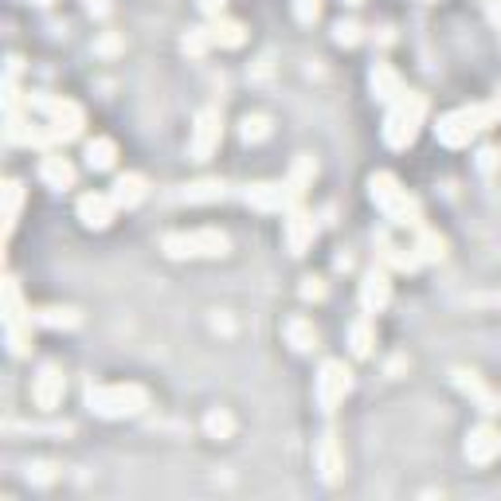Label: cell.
Segmentation results:
<instances>
[{
  "label": "cell",
  "mask_w": 501,
  "mask_h": 501,
  "mask_svg": "<svg viewBox=\"0 0 501 501\" xmlns=\"http://www.w3.org/2000/svg\"><path fill=\"white\" fill-rule=\"evenodd\" d=\"M87 408L102 420H126V415H141L149 408V392L141 384H90Z\"/></svg>",
  "instance_id": "6da1fadb"
},
{
  "label": "cell",
  "mask_w": 501,
  "mask_h": 501,
  "mask_svg": "<svg viewBox=\"0 0 501 501\" xmlns=\"http://www.w3.org/2000/svg\"><path fill=\"white\" fill-rule=\"evenodd\" d=\"M423 118H427V99H423V94H415V90H403L400 99L388 106L384 141H388L392 149H408L411 141H415V134H420Z\"/></svg>",
  "instance_id": "7a4b0ae2"
},
{
  "label": "cell",
  "mask_w": 501,
  "mask_h": 501,
  "mask_svg": "<svg viewBox=\"0 0 501 501\" xmlns=\"http://www.w3.org/2000/svg\"><path fill=\"white\" fill-rule=\"evenodd\" d=\"M497 114H501L497 102H490V106H462V110H450L447 118H439L435 134H439V141H443V146L462 149V146H470V141L478 137Z\"/></svg>",
  "instance_id": "3957f363"
},
{
  "label": "cell",
  "mask_w": 501,
  "mask_h": 501,
  "mask_svg": "<svg viewBox=\"0 0 501 501\" xmlns=\"http://www.w3.org/2000/svg\"><path fill=\"white\" fill-rule=\"evenodd\" d=\"M368 193H373L376 208L384 212L392 223L420 228V204H415V196H408V188H400V181L392 173H376L373 181H368Z\"/></svg>",
  "instance_id": "277c9868"
},
{
  "label": "cell",
  "mask_w": 501,
  "mask_h": 501,
  "mask_svg": "<svg viewBox=\"0 0 501 501\" xmlns=\"http://www.w3.org/2000/svg\"><path fill=\"white\" fill-rule=\"evenodd\" d=\"M161 250L169 259H220L232 250V240L216 228H196V232H173L161 240Z\"/></svg>",
  "instance_id": "5b68a950"
},
{
  "label": "cell",
  "mask_w": 501,
  "mask_h": 501,
  "mask_svg": "<svg viewBox=\"0 0 501 501\" xmlns=\"http://www.w3.org/2000/svg\"><path fill=\"white\" fill-rule=\"evenodd\" d=\"M28 110H43L52 122H47V137L52 141H75L82 134V110H79V102H71V99H55V94H43V90H35L28 94Z\"/></svg>",
  "instance_id": "8992f818"
},
{
  "label": "cell",
  "mask_w": 501,
  "mask_h": 501,
  "mask_svg": "<svg viewBox=\"0 0 501 501\" xmlns=\"http://www.w3.org/2000/svg\"><path fill=\"white\" fill-rule=\"evenodd\" d=\"M349 388H353V373L345 368V361H326V364H321L317 384H314V396H317L321 408L333 411L345 396H349Z\"/></svg>",
  "instance_id": "52a82bcc"
},
{
  "label": "cell",
  "mask_w": 501,
  "mask_h": 501,
  "mask_svg": "<svg viewBox=\"0 0 501 501\" xmlns=\"http://www.w3.org/2000/svg\"><path fill=\"white\" fill-rule=\"evenodd\" d=\"M220 137H223L220 110H200V114H196V126H193V141H188V149H193L196 161H208L212 153H216Z\"/></svg>",
  "instance_id": "ba28073f"
},
{
  "label": "cell",
  "mask_w": 501,
  "mask_h": 501,
  "mask_svg": "<svg viewBox=\"0 0 501 501\" xmlns=\"http://www.w3.org/2000/svg\"><path fill=\"white\" fill-rule=\"evenodd\" d=\"M247 204L250 208H259V212H290V208H298L302 200H298L294 193H290V184H250L247 188Z\"/></svg>",
  "instance_id": "9c48e42d"
},
{
  "label": "cell",
  "mask_w": 501,
  "mask_h": 501,
  "mask_svg": "<svg viewBox=\"0 0 501 501\" xmlns=\"http://www.w3.org/2000/svg\"><path fill=\"white\" fill-rule=\"evenodd\" d=\"M63 388H67L63 373H59L55 364H43L40 376L32 380V403H35L40 411H55L59 400H63Z\"/></svg>",
  "instance_id": "30bf717a"
},
{
  "label": "cell",
  "mask_w": 501,
  "mask_h": 501,
  "mask_svg": "<svg viewBox=\"0 0 501 501\" xmlns=\"http://www.w3.org/2000/svg\"><path fill=\"white\" fill-rule=\"evenodd\" d=\"M497 455H501V431L490 423H478L467 435V458L474 462V467H486V462H494Z\"/></svg>",
  "instance_id": "8fae6325"
},
{
  "label": "cell",
  "mask_w": 501,
  "mask_h": 501,
  "mask_svg": "<svg viewBox=\"0 0 501 501\" xmlns=\"http://www.w3.org/2000/svg\"><path fill=\"white\" fill-rule=\"evenodd\" d=\"M114 212H118V204H114L110 193H87V196L79 200V220L87 223V228H94V232L110 228Z\"/></svg>",
  "instance_id": "7c38bea8"
},
{
  "label": "cell",
  "mask_w": 501,
  "mask_h": 501,
  "mask_svg": "<svg viewBox=\"0 0 501 501\" xmlns=\"http://www.w3.org/2000/svg\"><path fill=\"white\" fill-rule=\"evenodd\" d=\"M314 232H317V223L309 212H302V208L286 212V247H290L294 255H306V247L314 243Z\"/></svg>",
  "instance_id": "4fadbf2b"
},
{
  "label": "cell",
  "mask_w": 501,
  "mask_h": 501,
  "mask_svg": "<svg viewBox=\"0 0 501 501\" xmlns=\"http://www.w3.org/2000/svg\"><path fill=\"white\" fill-rule=\"evenodd\" d=\"M388 298H392L388 274L384 270H368L364 282H361V306H364V314H380V309L388 306Z\"/></svg>",
  "instance_id": "5bb4252c"
},
{
  "label": "cell",
  "mask_w": 501,
  "mask_h": 501,
  "mask_svg": "<svg viewBox=\"0 0 501 501\" xmlns=\"http://www.w3.org/2000/svg\"><path fill=\"white\" fill-rule=\"evenodd\" d=\"M455 384H458L462 392H467V396H470L474 403H478V408H482L486 415H497V411H501V396H497V392H494L490 384H486V380L474 376V373H455Z\"/></svg>",
  "instance_id": "9a60e30c"
},
{
  "label": "cell",
  "mask_w": 501,
  "mask_h": 501,
  "mask_svg": "<svg viewBox=\"0 0 501 501\" xmlns=\"http://www.w3.org/2000/svg\"><path fill=\"white\" fill-rule=\"evenodd\" d=\"M40 176H43V184H52V188H75V165L67 157H59V153H43Z\"/></svg>",
  "instance_id": "2e32d148"
},
{
  "label": "cell",
  "mask_w": 501,
  "mask_h": 501,
  "mask_svg": "<svg viewBox=\"0 0 501 501\" xmlns=\"http://www.w3.org/2000/svg\"><path fill=\"white\" fill-rule=\"evenodd\" d=\"M110 196H114L118 212H122V208H137L141 200H146V176H137V173H122V176L114 181Z\"/></svg>",
  "instance_id": "e0dca14e"
},
{
  "label": "cell",
  "mask_w": 501,
  "mask_h": 501,
  "mask_svg": "<svg viewBox=\"0 0 501 501\" xmlns=\"http://www.w3.org/2000/svg\"><path fill=\"white\" fill-rule=\"evenodd\" d=\"M314 462H317L321 478H326V482H337L341 470H345V458H341V450H337V439H333V435L321 439L317 450H314Z\"/></svg>",
  "instance_id": "ac0fdd59"
},
{
  "label": "cell",
  "mask_w": 501,
  "mask_h": 501,
  "mask_svg": "<svg viewBox=\"0 0 501 501\" xmlns=\"http://www.w3.org/2000/svg\"><path fill=\"white\" fill-rule=\"evenodd\" d=\"M282 333H286V341H290L298 353L317 349V329H314V321H306V317H290V321L282 326Z\"/></svg>",
  "instance_id": "d6986e66"
},
{
  "label": "cell",
  "mask_w": 501,
  "mask_h": 501,
  "mask_svg": "<svg viewBox=\"0 0 501 501\" xmlns=\"http://www.w3.org/2000/svg\"><path fill=\"white\" fill-rule=\"evenodd\" d=\"M373 90H376V99L380 102H396L400 94H403V82H400V75L392 71L388 63H376V71H373Z\"/></svg>",
  "instance_id": "ffe728a7"
},
{
  "label": "cell",
  "mask_w": 501,
  "mask_h": 501,
  "mask_svg": "<svg viewBox=\"0 0 501 501\" xmlns=\"http://www.w3.org/2000/svg\"><path fill=\"white\" fill-rule=\"evenodd\" d=\"M114 161H118V146L110 137H94L87 141V165L94 173H106V169H114Z\"/></svg>",
  "instance_id": "44dd1931"
},
{
  "label": "cell",
  "mask_w": 501,
  "mask_h": 501,
  "mask_svg": "<svg viewBox=\"0 0 501 501\" xmlns=\"http://www.w3.org/2000/svg\"><path fill=\"white\" fill-rule=\"evenodd\" d=\"M373 345H376V326L368 317H356L353 326H349V349H353V356H368V353H373Z\"/></svg>",
  "instance_id": "7402d4cb"
},
{
  "label": "cell",
  "mask_w": 501,
  "mask_h": 501,
  "mask_svg": "<svg viewBox=\"0 0 501 501\" xmlns=\"http://www.w3.org/2000/svg\"><path fill=\"white\" fill-rule=\"evenodd\" d=\"M411 250L420 255V262H435V259H443V255H447V243L439 240L435 232H427L423 223H420V228H415V247H411Z\"/></svg>",
  "instance_id": "603a6c76"
},
{
  "label": "cell",
  "mask_w": 501,
  "mask_h": 501,
  "mask_svg": "<svg viewBox=\"0 0 501 501\" xmlns=\"http://www.w3.org/2000/svg\"><path fill=\"white\" fill-rule=\"evenodd\" d=\"M208 40H212V43H220V47H240V43L247 40V35H243V24L216 16V24L208 28Z\"/></svg>",
  "instance_id": "cb8c5ba5"
},
{
  "label": "cell",
  "mask_w": 501,
  "mask_h": 501,
  "mask_svg": "<svg viewBox=\"0 0 501 501\" xmlns=\"http://www.w3.org/2000/svg\"><path fill=\"white\" fill-rule=\"evenodd\" d=\"M314 173H317L314 157H298V161H294V169H290V176H286V184H290V193H294L298 200L306 196V184L314 181Z\"/></svg>",
  "instance_id": "d4e9b609"
},
{
  "label": "cell",
  "mask_w": 501,
  "mask_h": 501,
  "mask_svg": "<svg viewBox=\"0 0 501 501\" xmlns=\"http://www.w3.org/2000/svg\"><path fill=\"white\" fill-rule=\"evenodd\" d=\"M82 321V314L75 309H40L35 314V326H47V329H75Z\"/></svg>",
  "instance_id": "484cf974"
},
{
  "label": "cell",
  "mask_w": 501,
  "mask_h": 501,
  "mask_svg": "<svg viewBox=\"0 0 501 501\" xmlns=\"http://www.w3.org/2000/svg\"><path fill=\"white\" fill-rule=\"evenodd\" d=\"M223 193H228V184H220V181H200L193 188H184V200L188 204H208V200H220Z\"/></svg>",
  "instance_id": "4316f807"
},
{
  "label": "cell",
  "mask_w": 501,
  "mask_h": 501,
  "mask_svg": "<svg viewBox=\"0 0 501 501\" xmlns=\"http://www.w3.org/2000/svg\"><path fill=\"white\" fill-rule=\"evenodd\" d=\"M20 204H24V184L20 181H8L5 184V220H8V232L16 228V220H20Z\"/></svg>",
  "instance_id": "83f0119b"
},
{
  "label": "cell",
  "mask_w": 501,
  "mask_h": 501,
  "mask_svg": "<svg viewBox=\"0 0 501 501\" xmlns=\"http://www.w3.org/2000/svg\"><path fill=\"white\" fill-rule=\"evenodd\" d=\"M204 431L212 439H232L235 431V420H232V411H208V420H204Z\"/></svg>",
  "instance_id": "f1b7e54d"
},
{
  "label": "cell",
  "mask_w": 501,
  "mask_h": 501,
  "mask_svg": "<svg viewBox=\"0 0 501 501\" xmlns=\"http://www.w3.org/2000/svg\"><path fill=\"white\" fill-rule=\"evenodd\" d=\"M270 137V118H243V141H267Z\"/></svg>",
  "instance_id": "f546056e"
},
{
  "label": "cell",
  "mask_w": 501,
  "mask_h": 501,
  "mask_svg": "<svg viewBox=\"0 0 501 501\" xmlns=\"http://www.w3.org/2000/svg\"><path fill=\"white\" fill-rule=\"evenodd\" d=\"M333 40H337V43H361V28H356V24L353 20H341L337 24V28H333Z\"/></svg>",
  "instance_id": "4dcf8cb0"
},
{
  "label": "cell",
  "mask_w": 501,
  "mask_h": 501,
  "mask_svg": "<svg viewBox=\"0 0 501 501\" xmlns=\"http://www.w3.org/2000/svg\"><path fill=\"white\" fill-rule=\"evenodd\" d=\"M294 16L302 24H314L321 16V0H294Z\"/></svg>",
  "instance_id": "1f68e13d"
},
{
  "label": "cell",
  "mask_w": 501,
  "mask_h": 501,
  "mask_svg": "<svg viewBox=\"0 0 501 501\" xmlns=\"http://www.w3.org/2000/svg\"><path fill=\"white\" fill-rule=\"evenodd\" d=\"M302 298H309V302H321V298H326V282H321V279H306Z\"/></svg>",
  "instance_id": "d6a6232c"
},
{
  "label": "cell",
  "mask_w": 501,
  "mask_h": 501,
  "mask_svg": "<svg viewBox=\"0 0 501 501\" xmlns=\"http://www.w3.org/2000/svg\"><path fill=\"white\" fill-rule=\"evenodd\" d=\"M32 478H35V482H52V478H55V467L40 462V467H32Z\"/></svg>",
  "instance_id": "836d02e7"
},
{
  "label": "cell",
  "mask_w": 501,
  "mask_h": 501,
  "mask_svg": "<svg viewBox=\"0 0 501 501\" xmlns=\"http://www.w3.org/2000/svg\"><path fill=\"white\" fill-rule=\"evenodd\" d=\"M497 157H501L497 149H482V161H478V165H482V169H494V165H497Z\"/></svg>",
  "instance_id": "e575fe53"
},
{
  "label": "cell",
  "mask_w": 501,
  "mask_h": 501,
  "mask_svg": "<svg viewBox=\"0 0 501 501\" xmlns=\"http://www.w3.org/2000/svg\"><path fill=\"white\" fill-rule=\"evenodd\" d=\"M200 8H204L208 16H220V12H223V0H200Z\"/></svg>",
  "instance_id": "d590c367"
},
{
  "label": "cell",
  "mask_w": 501,
  "mask_h": 501,
  "mask_svg": "<svg viewBox=\"0 0 501 501\" xmlns=\"http://www.w3.org/2000/svg\"><path fill=\"white\" fill-rule=\"evenodd\" d=\"M32 5H52V0H32ZM87 5H90V12H106L102 0H87Z\"/></svg>",
  "instance_id": "8d00e7d4"
},
{
  "label": "cell",
  "mask_w": 501,
  "mask_h": 501,
  "mask_svg": "<svg viewBox=\"0 0 501 501\" xmlns=\"http://www.w3.org/2000/svg\"><path fill=\"white\" fill-rule=\"evenodd\" d=\"M345 5H361V0H345Z\"/></svg>",
  "instance_id": "74e56055"
}]
</instances>
